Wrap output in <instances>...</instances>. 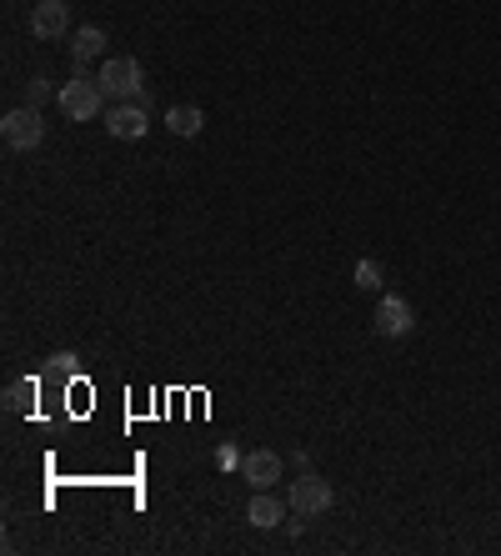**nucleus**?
I'll use <instances>...</instances> for the list:
<instances>
[{"instance_id":"9d476101","label":"nucleus","mask_w":501,"mask_h":556,"mask_svg":"<svg viewBox=\"0 0 501 556\" xmlns=\"http://www.w3.org/2000/svg\"><path fill=\"white\" fill-rule=\"evenodd\" d=\"M71 56H76V66L101 61V56H106V31H101V26H81V31L71 36Z\"/></svg>"},{"instance_id":"dca6fc26","label":"nucleus","mask_w":501,"mask_h":556,"mask_svg":"<svg viewBox=\"0 0 501 556\" xmlns=\"http://www.w3.org/2000/svg\"><path fill=\"white\" fill-rule=\"evenodd\" d=\"M241 461H246V451H241L236 441H226V446H216V466H221V471H241Z\"/></svg>"},{"instance_id":"f03ea898","label":"nucleus","mask_w":501,"mask_h":556,"mask_svg":"<svg viewBox=\"0 0 501 556\" xmlns=\"http://www.w3.org/2000/svg\"><path fill=\"white\" fill-rule=\"evenodd\" d=\"M96 81L111 101H146V71H141L136 56H111Z\"/></svg>"},{"instance_id":"f257e3e1","label":"nucleus","mask_w":501,"mask_h":556,"mask_svg":"<svg viewBox=\"0 0 501 556\" xmlns=\"http://www.w3.org/2000/svg\"><path fill=\"white\" fill-rule=\"evenodd\" d=\"M56 101H61V111H66L71 121H96V116L106 111V101H111V96L101 91V81H96L86 66H76V71H71V81L56 91Z\"/></svg>"},{"instance_id":"9b49d317","label":"nucleus","mask_w":501,"mask_h":556,"mask_svg":"<svg viewBox=\"0 0 501 556\" xmlns=\"http://www.w3.org/2000/svg\"><path fill=\"white\" fill-rule=\"evenodd\" d=\"M166 126H171V136H201L206 111H201V106H171V111H166Z\"/></svg>"},{"instance_id":"6e6552de","label":"nucleus","mask_w":501,"mask_h":556,"mask_svg":"<svg viewBox=\"0 0 501 556\" xmlns=\"http://www.w3.org/2000/svg\"><path fill=\"white\" fill-rule=\"evenodd\" d=\"M241 476H246L256 491H271V486L281 481V456H276L271 446H261V451H246V461H241Z\"/></svg>"},{"instance_id":"39448f33","label":"nucleus","mask_w":501,"mask_h":556,"mask_svg":"<svg viewBox=\"0 0 501 556\" xmlns=\"http://www.w3.org/2000/svg\"><path fill=\"white\" fill-rule=\"evenodd\" d=\"M371 326H376V336H386V341H401V336H411V326H416V311H411V301H401V296H381V301H376V316H371Z\"/></svg>"},{"instance_id":"423d86ee","label":"nucleus","mask_w":501,"mask_h":556,"mask_svg":"<svg viewBox=\"0 0 501 556\" xmlns=\"http://www.w3.org/2000/svg\"><path fill=\"white\" fill-rule=\"evenodd\" d=\"M31 36H36V41H61V36H71V11H66V0H36V11H31Z\"/></svg>"},{"instance_id":"4468645a","label":"nucleus","mask_w":501,"mask_h":556,"mask_svg":"<svg viewBox=\"0 0 501 556\" xmlns=\"http://www.w3.org/2000/svg\"><path fill=\"white\" fill-rule=\"evenodd\" d=\"M356 286H361V291H381V286H386L381 261H361V266H356Z\"/></svg>"},{"instance_id":"1a4fd4ad","label":"nucleus","mask_w":501,"mask_h":556,"mask_svg":"<svg viewBox=\"0 0 501 556\" xmlns=\"http://www.w3.org/2000/svg\"><path fill=\"white\" fill-rule=\"evenodd\" d=\"M286 516H291V501H286V496H276V491H256V496H251V506H246V521H251V526H261V531L286 526Z\"/></svg>"},{"instance_id":"f8f14e48","label":"nucleus","mask_w":501,"mask_h":556,"mask_svg":"<svg viewBox=\"0 0 501 556\" xmlns=\"http://www.w3.org/2000/svg\"><path fill=\"white\" fill-rule=\"evenodd\" d=\"M36 391H41V386H36L31 376H21V381H11V386H6V411H11V416H21V411H31V406H36Z\"/></svg>"},{"instance_id":"ddd939ff","label":"nucleus","mask_w":501,"mask_h":556,"mask_svg":"<svg viewBox=\"0 0 501 556\" xmlns=\"http://www.w3.org/2000/svg\"><path fill=\"white\" fill-rule=\"evenodd\" d=\"M46 376H51V381H71V376H81V356H76V351H56V356L46 361Z\"/></svg>"},{"instance_id":"20e7f679","label":"nucleus","mask_w":501,"mask_h":556,"mask_svg":"<svg viewBox=\"0 0 501 556\" xmlns=\"http://www.w3.org/2000/svg\"><path fill=\"white\" fill-rule=\"evenodd\" d=\"M0 136H6L11 151H36L46 141V121H41L36 106H16V111H6V121H0Z\"/></svg>"},{"instance_id":"0eeeda50","label":"nucleus","mask_w":501,"mask_h":556,"mask_svg":"<svg viewBox=\"0 0 501 556\" xmlns=\"http://www.w3.org/2000/svg\"><path fill=\"white\" fill-rule=\"evenodd\" d=\"M106 126H111L116 141H141L151 131V111H146V101H121V106H111Z\"/></svg>"},{"instance_id":"2eb2a0df","label":"nucleus","mask_w":501,"mask_h":556,"mask_svg":"<svg viewBox=\"0 0 501 556\" xmlns=\"http://www.w3.org/2000/svg\"><path fill=\"white\" fill-rule=\"evenodd\" d=\"M46 101H51V81H46V76H31V81H26V106L41 111Z\"/></svg>"},{"instance_id":"7ed1b4c3","label":"nucleus","mask_w":501,"mask_h":556,"mask_svg":"<svg viewBox=\"0 0 501 556\" xmlns=\"http://www.w3.org/2000/svg\"><path fill=\"white\" fill-rule=\"evenodd\" d=\"M286 501H291V511H296V516H321V511H331L336 491H331V481H326V476L301 471V476L286 486Z\"/></svg>"}]
</instances>
